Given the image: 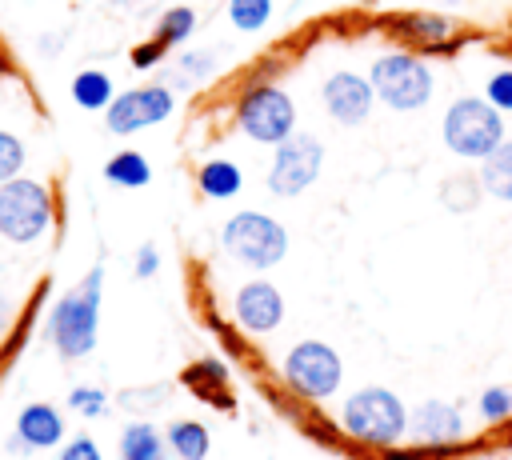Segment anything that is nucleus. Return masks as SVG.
<instances>
[{
    "label": "nucleus",
    "instance_id": "1",
    "mask_svg": "<svg viewBox=\"0 0 512 460\" xmlns=\"http://www.w3.org/2000/svg\"><path fill=\"white\" fill-rule=\"evenodd\" d=\"M100 292H104V268H88L80 284H72L48 312V340L56 356L64 360H84L96 348V328H100Z\"/></svg>",
    "mask_w": 512,
    "mask_h": 460
},
{
    "label": "nucleus",
    "instance_id": "2",
    "mask_svg": "<svg viewBox=\"0 0 512 460\" xmlns=\"http://www.w3.org/2000/svg\"><path fill=\"white\" fill-rule=\"evenodd\" d=\"M440 136H444L452 156L484 160L504 140V112L496 104H488L484 96H460L448 104Z\"/></svg>",
    "mask_w": 512,
    "mask_h": 460
},
{
    "label": "nucleus",
    "instance_id": "3",
    "mask_svg": "<svg viewBox=\"0 0 512 460\" xmlns=\"http://www.w3.org/2000/svg\"><path fill=\"white\" fill-rule=\"evenodd\" d=\"M340 424H344V432L352 440H364V444H376V448H392L408 432V412H404L396 392H388V388H360V392H352L344 400Z\"/></svg>",
    "mask_w": 512,
    "mask_h": 460
},
{
    "label": "nucleus",
    "instance_id": "4",
    "mask_svg": "<svg viewBox=\"0 0 512 460\" xmlns=\"http://www.w3.org/2000/svg\"><path fill=\"white\" fill-rule=\"evenodd\" d=\"M368 80L376 88V100H384L396 112H416L432 100V68L412 52H384L372 60Z\"/></svg>",
    "mask_w": 512,
    "mask_h": 460
},
{
    "label": "nucleus",
    "instance_id": "5",
    "mask_svg": "<svg viewBox=\"0 0 512 460\" xmlns=\"http://www.w3.org/2000/svg\"><path fill=\"white\" fill-rule=\"evenodd\" d=\"M220 244L232 260H240L244 268H272L288 256V232L280 220L264 216V212H236L228 216V224L220 228Z\"/></svg>",
    "mask_w": 512,
    "mask_h": 460
},
{
    "label": "nucleus",
    "instance_id": "6",
    "mask_svg": "<svg viewBox=\"0 0 512 460\" xmlns=\"http://www.w3.org/2000/svg\"><path fill=\"white\" fill-rule=\"evenodd\" d=\"M52 224V192L40 180L12 176L0 184V236L8 244H32Z\"/></svg>",
    "mask_w": 512,
    "mask_h": 460
},
{
    "label": "nucleus",
    "instance_id": "7",
    "mask_svg": "<svg viewBox=\"0 0 512 460\" xmlns=\"http://www.w3.org/2000/svg\"><path fill=\"white\" fill-rule=\"evenodd\" d=\"M236 128L256 144H280L296 132V104L280 84H256L236 104Z\"/></svg>",
    "mask_w": 512,
    "mask_h": 460
},
{
    "label": "nucleus",
    "instance_id": "8",
    "mask_svg": "<svg viewBox=\"0 0 512 460\" xmlns=\"http://www.w3.org/2000/svg\"><path fill=\"white\" fill-rule=\"evenodd\" d=\"M284 380L296 396L304 400H324L340 388L344 380V364L336 356L332 344L324 340H300L288 356H284Z\"/></svg>",
    "mask_w": 512,
    "mask_h": 460
},
{
    "label": "nucleus",
    "instance_id": "9",
    "mask_svg": "<svg viewBox=\"0 0 512 460\" xmlns=\"http://www.w3.org/2000/svg\"><path fill=\"white\" fill-rule=\"evenodd\" d=\"M324 164V144L308 132H292L272 148V168H268V192L272 196H300L304 188L316 184Z\"/></svg>",
    "mask_w": 512,
    "mask_h": 460
},
{
    "label": "nucleus",
    "instance_id": "10",
    "mask_svg": "<svg viewBox=\"0 0 512 460\" xmlns=\"http://www.w3.org/2000/svg\"><path fill=\"white\" fill-rule=\"evenodd\" d=\"M172 108H176V96L168 84H144V88H128V92L112 96V104L104 108V124L116 136H132L140 128L168 120Z\"/></svg>",
    "mask_w": 512,
    "mask_h": 460
},
{
    "label": "nucleus",
    "instance_id": "11",
    "mask_svg": "<svg viewBox=\"0 0 512 460\" xmlns=\"http://www.w3.org/2000/svg\"><path fill=\"white\" fill-rule=\"evenodd\" d=\"M320 100H324V108H328V116H332L336 124L356 128V124L368 120V112H372V104H376V88H372L368 76L340 68V72H332V76L324 80Z\"/></svg>",
    "mask_w": 512,
    "mask_h": 460
},
{
    "label": "nucleus",
    "instance_id": "12",
    "mask_svg": "<svg viewBox=\"0 0 512 460\" xmlns=\"http://www.w3.org/2000/svg\"><path fill=\"white\" fill-rule=\"evenodd\" d=\"M232 316H236V324H240L244 332H252V336L276 332L280 320H284V296H280V288L268 284V280H248V284L236 292V300H232Z\"/></svg>",
    "mask_w": 512,
    "mask_h": 460
},
{
    "label": "nucleus",
    "instance_id": "13",
    "mask_svg": "<svg viewBox=\"0 0 512 460\" xmlns=\"http://www.w3.org/2000/svg\"><path fill=\"white\" fill-rule=\"evenodd\" d=\"M408 432L424 444V448H436V444H452L460 432H464V420L452 404L444 400H424L412 416H408Z\"/></svg>",
    "mask_w": 512,
    "mask_h": 460
},
{
    "label": "nucleus",
    "instance_id": "14",
    "mask_svg": "<svg viewBox=\"0 0 512 460\" xmlns=\"http://www.w3.org/2000/svg\"><path fill=\"white\" fill-rule=\"evenodd\" d=\"M16 436L28 448H56L64 440V416L52 404H28L16 416Z\"/></svg>",
    "mask_w": 512,
    "mask_h": 460
},
{
    "label": "nucleus",
    "instance_id": "15",
    "mask_svg": "<svg viewBox=\"0 0 512 460\" xmlns=\"http://www.w3.org/2000/svg\"><path fill=\"white\" fill-rule=\"evenodd\" d=\"M480 188L496 200H512V140L508 136L480 160Z\"/></svg>",
    "mask_w": 512,
    "mask_h": 460
},
{
    "label": "nucleus",
    "instance_id": "16",
    "mask_svg": "<svg viewBox=\"0 0 512 460\" xmlns=\"http://www.w3.org/2000/svg\"><path fill=\"white\" fill-rule=\"evenodd\" d=\"M168 440L148 424V420H132L120 432V460H168Z\"/></svg>",
    "mask_w": 512,
    "mask_h": 460
},
{
    "label": "nucleus",
    "instance_id": "17",
    "mask_svg": "<svg viewBox=\"0 0 512 460\" xmlns=\"http://www.w3.org/2000/svg\"><path fill=\"white\" fill-rule=\"evenodd\" d=\"M72 100L84 108V112H100L112 104V76L100 72V68H84L72 76Z\"/></svg>",
    "mask_w": 512,
    "mask_h": 460
},
{
    "label": "nucleus",
    "instance_id": "18",
    "mask_svg": "<svg viewBox=\"0 0 512 460\" xmlns=\"http://www.w3.org/2000/svg\"><path fill=\"white\" fill-rule=\"evenodd\" d=\"M196 184H200L204 196H212V200H228V196L240 192L244 172H240L232 160H208V164L196 172Z\"/></svg>",
    "mask_w": 512,
    "mask_h": 460
},
{
    "label": "nucleus",
    "instance_id": "19",
    "mask_svg": "<svg viewBox=\"0 0 512 460\" xmlns=\"http://www.w3.org/2000/svg\"><path fill=\"white\" fill-rule=\"evenodd\" d=\"M104 180L116 184V188H144L152 180V164L140 156V152H116L108 164H104Z\"/></svg>",
    "mask_w": 512,
    "mask_h": 460
},
{
    "label": "nucleus",
    "instance_id": "20",
    "mask_svg": "<svg viewBox=\"0 0 512 460\" xmlns=\"http://www.w3.org/2000/svg\"><path fill=\"white\" fill-rule=\"evenodd\" d=\"M168 448L176 452V460H204L212 440H208V428L200 420H176L168 428Z\"/></svg>",
    "mask_w": 512,
    "mask_h": 460
},
{
    "label": "nucleus",
    "instance_id": "21",
    "mask_svg": "<svg viewBox=\"0 0 512 460\" xmlns=\"http://www.w3.org/2000/svg\"><path fill=\"white\" fill-rule=\"evenodd\" d=\"M396 28L416 44H444L452 36V20L436 12H408L404 20H396Z\"/></svg>",
    "mask_w": 512,
    "mask_h": 460
},
{
    "label": "nucleus",
    "instance_id": "22",
    "mask_svg": "<svg viewBox=\"0 0 512 460\" xmlns=\"http://www.w3.org/2000/svg\"><path fill=\"white\" fill-rule=\"evenodd\" d=\"M192 32H196V12H192L188 4H172V8H164L160 20H156V40H160L164 48L184 44Z\"/></svg>",
    "mask_w": 512,
    "mask_h": 460
},
{
    "label": "nucleus",
    "instance_id": "23",
    "mask_svg": "<svg viewBox=\"0 0 512 460\" xmlns=\"http://www.w3.org/2000/svg\"><path fill=\"white\" fill-rule=\"evenodd\" d=\"M228 20L236 32H260L272 20V0H228Z\"/></svg>",
    "mask_w": 512,
    "mask_h": 460
},
{
    "label": "nucleus",
    "instance_id": "24",
    "mask_svg": "<svg viewBox=\"0 0 512 460\" xmlns=\"http://www.w3.org/2000/svg\"><path fill=\"white\" fill-rule=\"evenodd\" d=\"M480 192H484V188H480V176H476V180H472V176H452L440 196H444V204H448L452 212H472L476 200H480Z\"/></svg>",
    "mask_w": 512,
    "mask_h": 460
},
{
    "label": "nucleus",
    "instance_id": "25",
    "mask_svg": "<svg viewBox=\"0 0 512 460\" xmlns=\"http://www.w3.org/2000/svg\"><path fill=\"white\" fill-rule=\"evenodd\" d=\"M24 160H28L24 140H16L12 132H4V128H0V184H4V180H12V176H20Z\"/></svg>",
    "mask_w": 512,
    "mask_h": 460
},
{
    "label": "nucleus",
    "instance_id": "26",
    "mask_svg": "<svg viewBox=\"0 0 512 460\" xmlns=\"http://www.w3.org/2000/svg\"><path fill=\"white\" fill-rule=\"evenodd\" d=\"M480 416H484L488 424L508 420V416H512V388H504V384L484 388V396H480Z\"/></svg>",
    "mask_w": 512,
    "mask_h": 460
},
{
    "label": "nucleus",
    "instance_id": "27",
    "mask_svg": "<svg viewBox=\"0 0 512 460\" xmlns=\"http://www.w3.org/2000/svg\"><path fill=\"white\" fill-rule=\"evenodd\" d=\"M484 100L496 104L500 112H512V68H500V72L488 76V84H484Z\"/></svg>",
    "mask_w": 512,
    "mask_h": 460
},
{
    "label": "nucleus",
    "instance_id": "28",
    "mask_svg": "<svg viewBox=\"0 0 512 460\" xmlns=\"http://www.w3.org/2000/svg\"><path fill=\"white\" fill-rule=\"evenodd\" d=\"M180 68H184V76H176V84L188 88V80H200V76H208L216 68V56L212 52H184L180 56Z\"/></svg>",
    "mask_w": 512,
    "mask_h": 460
},
{
    "label": "nucleus",
    "instance_id": "29",
    "mask_svg": "<svg viewBox=\"0 0 512 460\" xmlns=\"http://www.w3.org/2000/svg\"><path fill=\"white\" fill-rule=\"evenodd\" d=\"M68 408H76L80 416H100L108 408V396L100 388H72L68 392Z\"/></svg>",
    "mask_w": 512,
    "mask_h": 460
},
{
    "label": "nucleus",
    "instance_id": "30",
    "mask_svg": "<svg viewBox=\"0 0 512 460\" xmlns=\"http://www.w3.org/2000/svg\"><path fill=\"white\" fill-rule=\"evenodd\" d=\"M60 460H104V456H100V448H96L92 436H76V440H68L60 448Z\"/></svg>",
    "mask_w": 512,
    "mask_h": 460
},
{
    "label": "nucleus",
    "instance_id": "31",
    "mask_svg": "<svg viewBox=\"0 0 512 460\" xmlns=\"http://www.w3.org/2000/svg\"><path fill=\"white\" fill-rule=\"evenodd\" d=\"M164 52H168V48L152 36L148 44H136V48H132V68H152V64H160V56H164Z\"/></svg>",
    "mask_w": 512,
    "mask_h": 460
},
{
    "label": "nucleus",
    "instance_id": "32",
    "mask_svg": "<svg viewBox=\"0 0 512 460\" xmlns=\"http://www.w3.org/2000/svg\"><path fill=\"white\" fill-rule=\"evenodd\" d=\"M156 268H160V252H156V244H144V248L136 252V260H132V272H136L140 280H152Z\"/></svg>",
    "mask_w": 512,
    "mask_h": 460
},
{
    "label": "nucleus",
    "instance_id": "33",
    "mask_svg": "<svg viewBox=\"0 0 512 460\" xmlns=\"http://www.w3.org/2000/svg\"><path fill=\"white\" fill-rule=\"evenodd\" d=\"M384 460H424V452H388Z\"/></svg>",
    "mask_w": 512,
    "mask_h": 460
},
{
    "label": "nucleus",
    "instance_id": "34",
    "mask_svg": "<svg viewBox=\"0 0 512 460\" xmlns=\"http://www.w3.org/2000/svg\"><path fill=\"white\" fill-rule=\"evenodd\" d=\"M4 320H8V304L0 300V324H4Z\"/></svg>",
    "mask_w": 512,
    "mask_h": 460
},
{
    "label": "nucleus",
    "instance_id": "35",
    "mask_svg": "<svg viewBox=\"0 0 512 460\" xmlns=\"http://www.w3.org/2000/svg\"><path fill=\"white\" fill-rule=\"evenodd\" d=\"M448 4H452V0H448Z\"/></svg>",
    "mask_w": 512,
    "mask_h": 460
}]
</instances>
